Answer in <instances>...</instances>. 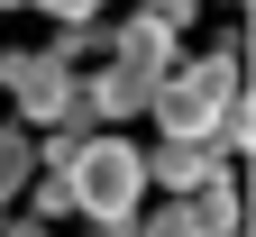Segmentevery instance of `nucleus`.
<instances>
[{"mask_svg": "<svg viewBox=\"0 0 256 237\" xmlns=\"http://www.w3.org/2000/svg\"><path fill=\"white\" fill-rule=\"evenodd\" d=\"M64 192H74V210H92L101 228H128L138 201H146V146H128V137H74Z\"/></svg>", "mask_w": 256, "mask_h": 237, "instance_id": "obj_1", "label": "nucleus"}, {"mask_svg": "<svg viewBox=\"0 0 256 237\" xmlns=\"http://www.w3.org/2000/svg\"><path fill=\"white\" fill-rule=\"evenodd\" d=\"M0 82H10L18 119H55V128L82 119V82H74V64H64L55 46H37V55H0Z\"/></svg>", "mask_w": 256, "mask_h": 237, "instance_id": "obj_2", "label": "nucleus"}, {"mask_svg": "<svg viewBox=\"0 0 256 237\" xmlns=\"http://www.w3.org/2000/svg\"><path fill=\"white\" fill-rule=\"evenodd\" d=\"M238 155H210V137H165L146 155V183H165V192H202L210 174H229Z\"/></svg>", "mask_w": 256, "mask_h": 237, "instance_id": "obj_3", "label": "nucleus"}, {"mask_svg": "<svg viewBox=\"0 0 256 237\" xmlns=\"http://www.w3.org/2000/svg\"><path fill=\"white\" fill-rule=\"evenodd\" d=\"M146 91H156V82H138V73H119V64H110L101 82H82V119H138Z\"/></svg>", "mask_w": 256, "mask_h": 237, "instance_id": "obj_4", "label": "nucleus"}, {"mask_svg": "<svg viewBox=\"0 0 256 237\" xmlns=\"http://www.w3.org/2000/svg\"><path fill=\"white\" fill-rule=\"evenodd\" d=\"M28 164H37V146H28V128H0V201H10L28 183Z\"/></svg>", "mask_w": 256, "mask_h": 237, "instance_id": "obj_5", "label": "nucleus"}, {"mask_svg": "<svg viewBox=\"0 0 256 237\" xmlns=\"http://www.w3.org/2000/svg\"><path fill=\"white\" fill-rule=\"evenodd\" d=\"M138 237H202V210H192V201H165V210L138 219Z\"/></svg>", "mask_w": 256, "mask_h": 237, "instance_id": "obj_6", "label": "nucleus"}, {"mask_svg": "<svg viewBox=\"0 0 256 237\" xmlns=\"http://www.w3.org/2000/svg\"><path fill=\"white\" fill-rule=\"evenodd\" d=\"M28 201H37V219H55V210H74V192H64V164H46V183L28 192Z\"/></svg>", "mask_w": 256, "mask_h": 237, "instance_id": "obj_7", "label": "nucleus"}, {"mask_svg": "<svg viewBox=\"0 0 256 237\" xmlns=\"http://www.w3.org/2000/svg\"><path fill=\"white\" fill-rule=\"evenodd\" d=\"M37 9H55V18H74V27H82L92 9H101V0H37Z\"/></svg>", "mask_w": 256, "mask_h": 237, "instance_id": "obj_8", "label": "nucleus"}, {"mask_svg": "<svg viewBox=\"0 0 256 237\" xmlns=\"http://www.w3.org/2000/svg\"><path fill=\"white\" fill-rule=\"evenodd\" d=\"M0 237H46V219H10V228H0Z\"/></svg>", "mask_w": 256, "mask_h": 237, "instance_id": "obj_9", "label": "nucleus"}, {"mask_svg": "<svg viewBox=\"0 0 256 237\" xmlns=\"http://www.w3.org/2000/svg\"><path fill=\"white\" fill-rule=\"evenodd\" d=\"M0 9H28V0H0Z\"/></svg>", "mask_w": 256, "mask_h": 237, "instance_id": "obj_10", "label": "nucleus"}, {"mask_svg": "<svg viewBox=\"0 0 256 237\" xmlns=\"http://www.w3.org/2000/svg\"><path fill=\"white\" fill-rule=\"evenodd\" d=\"M110 237H128V228H110Z\"/></svg>", "mask_w": 256, "mask_h": 237, "instance_id": "obj_11", "label": "nucleus"}]
</instances>
